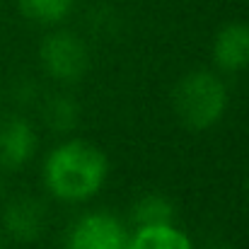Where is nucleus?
I'll use <instances>...</instances> for the list:
<instances>
[{
  "instance_id": "1",
  "label": "nucleus",
  "mask_w": 249,
  "mask_h": 249,
  "mask_svg": "<svg viewBox=\"0 0 249 249\" xmlns=\"http://www.w3.org/2000/svg\"><path fill=\"white\" fill-rule=\"evenodd\" d=\"M109 174L107 155L87 141H68L53 148L44 162V184L68 203L89 201L99 194Z\"/></svg>"
},
{
  "instance_id": "2",
  "label": "nucleus",
  "mask_w": 249,
  "mask_h": 249,
  "mask_svg": "<svg viewBox=\"0 0 249 249\" xmlns=\"http://www.w3.org/2000/svg\"><path fill=\"white\" fill-rule=\"evenodd\" d=\"M179 121L191 131H206L215 126L228 109L225 83L211 71L186 73L172 94Z\"/></svg>"
},
{
  "instance_id": "3",
  "label": "nucleus",
  "mask_w": 249,
  "mask_h": 249,
  "mask_svg": "<svg viewBox=\"0 0 249 249\" xmlns=\"http://www.w3.org/2000/svg\"><path fill=\"white\" fill-rule=\"evenodd\" d=\"M39 58L44 71L58 83H75L89 71V51L71 32H53L41 41Z\"/></svg>"
},
{
  "instance_id": "4",
  "label": "nucleus",
  "mask_w": 249,
  "mask_h": 249,
  "mask_svg": "<svg viewBox=\"0 0 249 249\" xmlns=\"http://www.w3.org/2000/svg\"><path fill=\"white\" fill-rule=\"evenodd\" d=\"M131 232L111 213H87L68 232L66 249H128Z\"/></svg>"
},
{
  "instance_id": "5",
  "label": "nucleus",
  "mask_w": 249,
  "mask_h": 249,
  "mask_svg": "<svg viewBox=\"0 0 249 249\" xmlns=\"http://www.w3.org/2000/svg\"><path fill=\"white\" fill-rule=\"evenodd\" d=\"M36 150V133L22 116H7L0 121V167L22 169Z\"/></svg>"
},
{
  "instance_id": "6",
  "label": "nucleus",
  "mask_w": 249,
  "mask_h": 249,
  "mask_svg": "<svg viewBox=\"0 0 249 249\" xmlns=\"http://www.w3.org/2000/svg\"><path fill=\"white\" fill-rule=\"evenodd\" d=\"M213 61L223 73H240L249 66V24L230 22L213 39Z\"/></svg>"
},
{
  "instance_id": "7",
  "label": "nucleus",
  "mask_w": 249,
  "mask_h": 249,
  "mask_svg": "<svg viewBox=\"0 0 249 249\" xmlns=\"http://www.w3.org/2000/svg\"><path fill=\"white\" fill-rule=\"evenodd\" d=\"M5 230L17 242H36L46 228V211L39 201L29 196H19L7 203L2 213Z\"/></svg>"
},
{
  "instance_id": "8",
  "label": "nucleus",
  "mask_w": 249,
  "mask_h": 249,
  "mask_svg": "<svg viewBox=\"0 0 249 249\" xmlns=\"http://www.w3.org/2000/svg\"><path fill=\"white\" fill-rule=\"evenodd\" d=\"M128 249H194L186 232L167 225H150V228H136V232L128 240Z\"/></svg>"
},
{
  "instance_id": "9",
  "label": "nucleus",
  "mask_w": 249,
  "mask_h": 249,
  "mask_svg": "<svg viewBox=\"0 0 249 249\" xmlns=\"http://www.w3.org/2000/svg\"><path fill=\"white\" fill-rule=\"evenodd\" d=\"M131 220L136 228H150V225H167L174 220V206L172 201L160 194H145L133 203Z\"/></svg>"
},
{
  "instance_id": "10",
  "label": "nucleus",
  "mask_w": 249,
  "mask_h": 249,
  "mask_svg": "<svg viewBox=\"0 0 249 249\" xmlns=\"http://www.w3.org/2000/svg\"><path fill=\"white\" fill-rule=\"evenodd\" d=\"M75 0H17L19 12L39 24H56L66 19L73 10Z\"/></svg>"
},
{
  "instance_id": "11",
  "label": "nucleus",
  "mask_w": 249,
  "mask_h": 249,
  "mask_svg": "<svg viewBox=\"0 0 249 249\" xmlns=\"http://www.w3.org/2000/svg\"><path fill=\"white\" fill-rule=\"evenodd\" d=\"M46 119H49V124H51L56 131H68L71 126H75L78 107H75V102L68 99V97H56V99L49 104Z\"/></svg>"
},
{
  "instance_id": "12",
  "label": "nucleus",
  "mask_w": 249,
  "mask_h": 249,
  "mask_svg": "<svg viewBox=\"0 0 249 249\" xmlns=\"http://www.w3.org/2000/svg\"><path fill=\"white\" fill-rule=\"evenodd\" d=\"M213 249H232V247H228V245H218V247H213Z\"/></svg>"
},
{
  "instance_id": "13",
  "label": "nucleus",
  "mask_w": 249,
  "mask_h": 249,
  "mask_svg": "<svg viewBox=\"0 0 249 249\" xmlns=\"http://www.w3.org/2000/svg\"><path fill=\"white\" fill-rule=\"evenodd\" d=\"M0 249H5V247H2V240H0Z\"/></svg>"
}]
</instances>
